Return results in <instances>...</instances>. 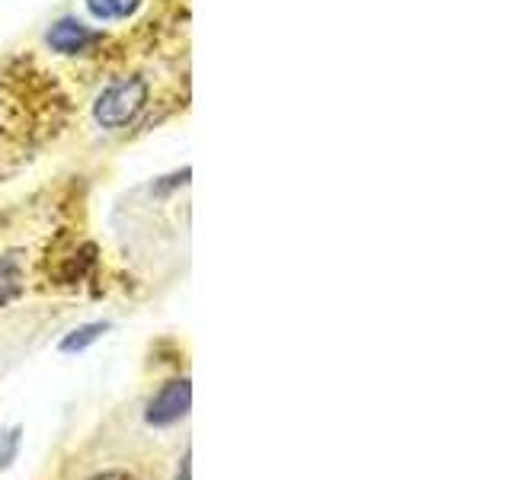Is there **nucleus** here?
Instances as JSON below:
<instances>
[{"label": "nucleus", "instance_id": "obj_1", "mask_svg": "<svg viewBox=\"0 0 512 480\" xmlns=\"http://www.w3.org/2000/svg\"><path fill=\"white\" fill-rule=\"evenodd\" d=\"M148 103V84L141 77H122L109 84L93 103V119L103 128H125L138 119V112Z\"/></svg>", "mask_w": 512, "mask_h": 480}, {"label": "nucleus", "instance_id": "obj_2", "mask_svg": "<svg viewBox=\"0 0 512 480\" xmlns=\"http://www.w3.org/2000/svg\"><path fill=\"white\" fill-rule=\"evenodd\" d=\"M189 404H192V388L186 378H176V381H167L164 388L154 394V400L148 404V413H144V420L154 429H170L180 420H186L189 413Z\"/></svg>", "mask_w": 512, "mask_h": 480}, {"label": "nucleus", "instance_id": "obj_3", "mask_svg": "<svg viewBox=\"0 0 512 480\" xmlns=\"http://www.w3.org/2000/svg\"><path fill=\"white\" fill-rule=\"evenodd\" d=\"M100 32L90 29L87 23L74 20V16H61L52 29L45 32V42L58 55H87L93 45H100Z\"/></svg>", "mask_w": 512, "mask_h": 480}, {"label": "nucleus", "instance_id": "obj_4", "mask_svg": "<svg viewBox=\"0 0 512 480\" xmlns=\"http://www.w3.org/2000/svg\"><path fill=\"white\" fill-rule=\"evenodd\" d=\"M23 295V266L20 256L7 253L0 256V308H7L10 301H16Z\"/></svg>", "mask_w": 512, "mask_h": 480}, {"label": "nucleus", "instance_id": "obj_5", "mask_svg": "<svg viewBox=\"0 0 512 480\" xmlns=\"http://www.w3.org/2000/svg\"><path fill=\"white\" fill-rule=\"evenodd\" d=\"M144 0H87V10L96 16V20H128L141 10Z\"/></svg>", "mask_w": 512, "mask_h": 480}, {"label": "nucleus", "instance_id": "obj_6", "mask_svg": "<svg viewBox=\"0 0 512 480\" xmlns=\"http://www.w3.org/2000/svg\"><path fill=\"white\" fill-rule=\"evenodd\" d=\"M109 330L106 320H96V324H84V327H77L74 333H68L61 340V352H84L87 346H93L100 336Z\"/></svg>", "mask_w": 512, "mask_h": 480}, {"label": "nucleus", "instance_id": "obj_7", "mask_svg": "<svg viewBox=\"0 0 512 480\" xmlns=\"http://www.w3.org/2000/svg\"><path fill=\"white\" fill-rule=\"evenodd\" d=\"M20 452V429L0 432V471L10 468V461Z\"/></svg>", "mask_w": 512, "mask_h": 480}, {"label": "nucleus", "instance_id": "obj_8", "mask_svg": "<svg viewBox=\"0 0 512 480\" xmlns=\"http://www.w3.org/2000/svg\"><path fill=\"white\" fill-rule=\"evenodd\" d=\"M90 480H135L128 471H103V474H93Z\"/></svg>", "mask_w": 512, "mask_h": 480}]
</instances>
